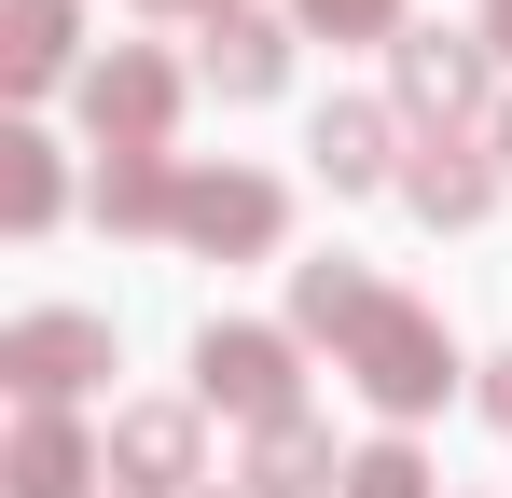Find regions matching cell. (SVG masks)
Returning a JSON list of instances; mask_svg holds the SVG:
<instances>
[{
	"instance_id": "cell-14",
	"label": "cell",
	"mask_w": 512,
	"mask_h": 498,
	"mask_svg": "<svg viewBox=\"0 0 512 498\" xmlns=\"http://www.w3.org/2000/svg\"><path fill=\"white\" fill-rule=\"evenodd\" d=\"M70 222V153L42 125H0V236H56Z\"/></svg>"
},
{
	"instance_id": "cell-1",
	"label": "cell",
	"mask_w": 512,
	"mask_h": 498,
	"mask_svg": "<svg viewBox=\"0 0 512 498\" xmlns=\"http://www.w3.org/2000/svg\"><path fill=\"white\" fill-rule=\"evenodd\" d=\"M291 332H305V346H333V374L388 415V429L443 415V402H457V374H471V360H457V332H443V305L388 291V277H360L346 249L291 263Z\"/></svg>"
},
{
	"instance_id": "cell-11",
	"label": "cell",
	"mask_w": 512,
	"mask_h": 498,
	"mask_svg": "<svg viewBox=\"0 0 512 498\" xmlns=\"http://www.w3.org/2000/svg\"><path fill=\"white\" fill-rule=\"evenodd\" d=\"M291 42H305L291 14H250V0H236V14H208V56H194V83L250 111V97H277V83H291Z\"/></svg>"
},
{
	"instance_id": "cell-17",
	"label": "cell",
	"mask_w": 512,
	"mask_h": 498,
	"mask_svg": "<svg viewBox=\"0 0 512 498\" xmlns=\"http://www.w3.org/2000/svg\"><path fill=\"white\" fill-rule=\"evenodd\" d=\"M471 402H485V429H512V346L485 360V374H471Z\"/></svg>"
},
{
	"instance_id": "cell-13",
	"label": "cell",
	"mask_w": 512,
	"mask_h": 498,
	"mask_svg": "<svg viewBox=\"0 0 512 498\" xmlns=\"http://www.w3.org/2000/svg\"><path fill=\"white\" fill-rule=\"evenodd\" d=\"M236 485H250V498H346V457H333L319 415H277V429H250Z\"/></svg>"
},
{
	"instance_id": "cell-4",
	"label": "cell",
	"mask_w": 512,
	"mask_h": 498,
	"mask_svg": "<svg viewBox=\"0 0 512 498\" xmlns=\"http://www.w3.org/2000/svg\"><path fill=\"white\" fill-rule=\"evenodd\" d=\"M97 374H111V319H97V305H28V319L0 332V388H14V415H84Z\"/></svg>"
},
{
	"instance_id": "cell-16",
	"label": "cell",
	"mask_w": 512,
	"mask_h": 498,
	"mask_svg": "<svg viewBox=\"0 0 512 498\" xmlns=\"http://www.w3.org/2000/svg\"><path fill=\"white\" fill-rule=\"evenodd\" d=\"M291 28H305V42H374V56H388L416 14H402V0H291Z\"/></svg>"
},
{
	"instance_id": "cell-6",
	"label": "cell",
	"mask_w": 512,
	"mask_h": 498,
	"mask_svg": "<svg viewBox=\"0 0 512 498\" xmlns=\"http://www.w3.org/2000/svg\"><path fill=\"white\" fill-rule=\"evenodd\" d=\"M180 249L277 263V249H291V180H277V166H180Z\"/></svg>"
},
{
	"instance_id": "cell-12",
	"label": "cell",
	"mask_w": 512,
	"mask_h": 498,
	"mask_svg": "<svg viewBox=\"0 0 512 498\" xmlns=\"http://www.w3.org/2000/svg\"><path fill=\"white\" fill-rule=\"evenodd\" d=\"M84 14L70 0H0V83L14 97H56V83H84Z\"/></svg>"
},
{
	"instance_id": "cell-3",
	"label": "cell",
	"mask_w": 512,
	"mask_h": 498,
	"mask_svg": "<svg viewBox=\"0 0 512 498\" xmlns=\"http://www.w3.org/2000/svg\"><path fill=\"white\" fill-rule=\"evenodd\" d=\"M194 402L236 415V429L305 415V332H291V319H208V332H194Z\"/></svg>"
},
{
	"instance_id": "cell-5",
	"label": "cell",
	"mask_w": 512,
	"mask_h": 498,
	"mask_svg": "<svg viewBox=\"0 0 512 498\" xmlns=\"http://www.w3.org/2000/svg\"><path fill=\"white\" fill-rule=\"evenodd\" d=\"M180 97H194V70L153 56V42H111V56L70 83V111H84L97 153H167V139H180Z\"/></svg>"
},
{
	"instance_id": "cell-19",
	"label": "cell",
	"mask_w": 512,
	"mask_h": 498,
	"mask_svg": "<svg viewBox=\"0 0 512 498\" xmlns=\"http://www.w3.org/2000/svg\"><path fill=\"white\" fill-rule=\"evenodd\" d=\"M139 14H194V28H208V14H236V0H139Z\"/></svg>"
},
{
	"instance_id": "cell-9",
	"label": "cell",
	"mask_w": 512,
	"mask_h": 498,
	"mask_svg": "<svg viewBox=\"0 0 512 498\" xmlns=\"http://www.w3.org/2000/svg\"><path fill=\"white\" fill-rule=\"evenodd\" d=\"M305 153H319L333 194H402V153H416V139H402V111H388V97H333V111L305 125Z\"/></svg>"
},
{
	"instance_id": "cell-15",
	"label": "cell",
	"mask_w": 512,
	"mask_h": 498,
	"mask_svg": "<svg viewBox=\"0 0 512 498\" xmlns=\"http://www.w3.org/2000/svg\"><path fill=\"white\" fill-rule=\"evenodd\" d=\"M97 236H180V153H97Z\"/></svg>"
},
{
	"instance_id": "cell-21",
	"label": "cell",
	"mask_w": 512,
	"mask_h": 498,
	"mask_svg": "<svg viewBox=\"0 0 512 498\" xmlns=\"http://www.w3.org/2000/svg\"><path fill=\"white\" fill-rule=\"evenodd\" d=\"M208 498H250V485H208Z\"/></svg>"
},
{
	"instance_id": "cell-10",
	"label": "cell",
	"mask_w": 512,
	"mask_h": 498,
	"mask_svg": "<svg viewBox=\"0 0 512 498\" xmlns=\"http://www.w3.org/2000/svg\"><path fill=\"white\" fill-rule=\"evenodd\" d=\"M499 194H512V180H499V153H485V139H416V153H402V208H416L429 236H471Z\"/></svg>"
},
{
	"instance_id": "cell-18",
	"label": "cell",
	"mask_w": 512,
	"mask_h": 498,
	"mask_svg": "<svg viewBox=\"0 0 512 498\" xmlns=\"http://www.w3.org/2000/svg\"><path fill=\"white\" fill-rule=\"evenodd\" d=\"M471 28H485V56H512V0H485V14H471Z\"/></svg>"
},
{
	"instance_id": "cell-20",
	"label": "cell",
	"mask_w": 512,
	"mask_h": 498,
	"mask_svg": "<svg viewBox=\"0 0 512 498\" xmlns=\"http://www.w3.org/2000/svg\"><path fill=\"white\" fill-rule=\"evenodd\" d=\"M485 153H499V180H512V97H499V125H485Z\"/></svg>"
},
{
	"instance_id": "cell-7",
	"label": "cell",
	"mask_w": 512,
	"mask_h": 498,
	"mask_svg": "<svg viewBox=\"0 0 512 498\" xmlns=\"http://www.w3.org/2000/svg\"><path fill=\"white\" fill-rule=\"evenodd\" d=\"M111 498H208V402H111Z\"/></svg>"
},
{
	"instance_id": "cell-8",
	"label": "cell",
	"mask_w": 512,
	"mask_h": 498,
	"mask_svg": "<svg viewBox=\"0 0 512 498\" xmlns=\"http://www.w3.org/2000/svg\"><path fill=\"white\" fill-rule=\"evenodd\" d=\"M97 485H111V429H84V415H14L0 498H97Z\"/></svg>"
},
{
	"instance_id": "cell-2",
	"label": "cell",
	"mask_w": 512,
	"mask_h": 498,
	"mask_svg": "<svg viewBox=\"0 0 512 498\" xmlns=\"http://www.w3.org/2000/svg\"><path fill=\"white\" fill-rule=\"evenodd\" d=\"M388 111H402L416 139H485V125H499L485 28H402V42H388Z\"/></svg>"
}]
</instances>
